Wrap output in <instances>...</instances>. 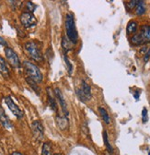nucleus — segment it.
<instances>
[{
  "label": "nucleus",
  "instance_id": "1",
  "mask_svg": "<svg viewBox=\"0 0 150 155\" xmlns=\"http://www.w3.org/2000/svg\"><path fill=\"white\" fill-rule=\"evenodd\" d=\"M24 51L28 56L35 62L41 63L43 60V55L42 54L41 44L37 41H30L24 45Z\"/></svg>",
  "mask_w": 150,
  "mask_h": 155
},
{
  "label": "nucleus",
  "instance_id": "2",
  "mask_svg": "<svg viewBox=\"0 0 150 155\" xmlns=\"http://www.w3.org/2000/svg\"><path fill=\"white\" fill-rule=\"evenodd\" d=\"M65 31H66L67 39L73 45H76L78 40V33L76 28V24H75L74 17L71 13H67L65 15Z\"/></svg>",
  "mask_w": 150,
  "mask_h": 155
},
{
  "label": "nucleus",
  "instance_id": "3",
  "mask_svg": "<svg viewBox=\"0 0 150 155\" xmlns=\"http://www.w3.org/2000/svg\"><path fill=\"white\" fill-rule=\"evenodd\" d=\"M23 68H24L25 73L28 76L27 78H29V79H30L31 81H33L36 83H40L43 81V73L41 72L40 68L36 65H34L33 63H31L30 61H24Z\"/></svg>",
  "mask_w": 150,
  "mask_h": 155
},
{
  "label": "nucleus",
  "instance_id": "4",
  "mask_svg": "<svg viewBox=\"0 0 150 155\" xmlns=\"http://www.w3.org/2000/svg\"><path fill=\"white\" fill-rule=\"evenodd\" d=\"M133 45H142L150 43V25H143L140 31L131 38Z\"/></svg>",
  "mask_w": 150,
  "mask_h": 155
},
{
  "label": "nucleus",
  "instance_id": "5",
  "mask_svg": "<svg viewBox=\"0 0 150 155\" xmlns=\"http://www.w3.org/2000/svg\"><path fill=\"white\" fill-rule=\"evenodd\" d=\"M77 91V95L78 98L82 101V102H88L91 99L92 97V93H91V88L90 86L85 81H81V86L80 88L76 90Z\"/></svg>",
  "mask_w": 150,
  "mask_h": 155
},
{
  "label": "nucleus",
  "instance_id": "6",
  "mask_svg": "<svg viewBox=\"0 0 150 155\" xmlns=\"http://www.w3.org/2000/svg\"><path fill=\"white\" fill-rule=\"evenodd\" d=\"M5 55L8 62L9 63V65L14 68H20L21 66V60L18 58L17 53L10 47H6L5 48Z\"/></svg>",
  "mask_w": 150,
  "mask_h": 155
},
{
  "label": "nucleus",
  "instance_id": "7",
  "mask_svg": "<svg viewBox=\"0 0 150 155\" xmlns=\"http://www.w3.org/2000/svg\"><path fill=\"white\" fill-rule=\"evenodd\" d=\"M20 21H21V23L22 24V26L25 28H32V27H35L37 24L36 17L32 13L28 12V11L22 12L21 14Z\"/></svg>",
  "mask_w": 150,
  "mask_h": 155
},
{
  "label": "nucleus",
  "instance_id": "8",
  "mask_svg": "<svg viewBox=\"0 0 150 155\" xmlns=\"http://www.w3.org/2000/svg\"><path fill=\"white\" fill-rule=\"evenodd\" d=\"M4 100H5V103H6V104L8 105V109L12 112V114L16 116L17 118L21 119V118H22V117H23L24 114H23L22 110H21L20 107H18V106L15 104V102L13 101V99L11 98L10 96H7V97H5Z\"/></svg>",
  "mask_w": 150,
  "mask_h": 155
},
{
  "label": "nucleus",
  "instance_id": "9",
  "mask_svg": "<svg viewBox=\"0 0 150 155\" xmlns=\"http://www.w3.org/2000/svg\"><path fill=\"white\" fill-rule=\"evenodd\" d=\"M31 131L33 134V137L36 140L41 141L43 139L44 136V128L41 121L35 120L31 124Z\"/></svg>",
  "mask_w": 150,
  "mask_h": 155
},
{
  "label": "nucleus",
  "instance_id": "10",
  "mask_svg": "<svg viewBox=\"0 0 150 155\" xmlns=\"http://www.w3.org/2000/svg\"><path fill=\"white\" fill-rule=\"evenodd\" d=\"M54 95H55V99H57L58 103L60 104L61 108H62L65 115L67 116L68 114H69L68 109H67V104H66V102H65V100L64 98V95H63L62 91H60V89H58V88L54 89Z\"/></svg>",
  "mask_w": 150,
  "mask_h": 155
},
{
  "label": "nucleus",
  "instance_id": "11",
  "mask_svg": "<svg viewBox=\"0 0 150 155\" xmlns=\"http://www.w3.org/2000/svg\"><path fill=\"white\" fill-rule=\"evenodd\" d=\"M0 123L2 124V126L7 128V129H11L13 127L12 122L10 121L9 117L8 116V114H6L5 110L3 109L2 106H0Z\"/></svg>",
  "mask_w": 150,
  "mask_h": 155
},
{
  "label": "nucleus",
  "instance_id": "12",
  "mask_svg": "<svg viewBox=\"0 0 150 155\" xmlns=\"http://www.w3.org/2000/svg\"><path fill=\"white\" fill-rule=\"evenodd\" d=\"M55 121L61 130H67L69 128V120L66 115L57 114L55 117Z\"/></svg>",
  "mask_w": 150,
  "mask_h": 155
},
{
  "label": "nucleus",
  "instance_id": "13",
  "mask_svg": "<svg viewBox=\"0 0 150 155\" xmlns=\"http://www.w3.org/2000/svg\"><path fill=\"white\" fill-rule=\"evenodd\" d=\"M0 74L6 79H8L10 77V71L8 67V64L2 56H0Z\"/></svg>",
  "mask_w": 150,
  "mask_h": 155
},
{
  "label": "nucleus",
  "instance_id": "14",
  "mask_svg": "<svg viewBox=\"0 0 150 155\" xmlns=\"http://www.w3.org/2000/svg\"><path fill=\"white\" fill-rule=\"evenodd\" d=\"M46 91H47V97H48V104H49L51 109L53 112H57V104H56V102H55V98H54L53 93H52L51 89L47 88Z\"/></svg>",
  "mask_w": 150,
  "mask_h": 155
},
{
  "label": "nucleus",
  "instance_id": "15",
  "mask_svg": "<svg viewBox=\"0 0 150 155\" xmlns=\"http://www.w3.org/2000/svg\"><path fill=\"white\" fill-rule=\"evenodd\" d=\"M72 45L73 44L68 40L66 36L62 37V47H63V50L65 54L72 50Z\"/></svg>",
  "mask_w": 150,
  "mask_h": 155
},
{
  "label": "nucleus",
  "instance_id": "16",
  "mask_svg": "<svg viewBox=\"0 0 150 155\" xmlns=\"http://www.w3.org/2000/svg\"><path fill=\"white\" fill-rule=\"evenodd\" d=\"M41 155H54L53 152V147L50 142H44L43 144Z\"/></svg>",
  "mask_w": 150,
  "mask_h": 155
},
{
  "label": "nucleus",
  "instance_id": "17",
  "mask_svg": "<svg viewBox=\"0 0 150 155\" xmlns=\"http://www.w3.org/2000/svg\"><path fill=\"white\" fill-rule=\"evenodd\" d=\"M145 10H146V8H145V1H138L136 7V14L137 16H142L145 13Z\"/></svg>",
  "mask_w": 150,
  "mask_h": 155
},
{
  "label": "nucleus",
  "instance_id": "18",
  "mask_svg": "<svg viewBox=\"0 0 150 155\" xmlns=\"http://www.w3.org/2000/svg\"><path fill=\"white\" fill-rule=\"evenodd\" d=\"M137 22L135 21H129V23L127 24V27H126V31H127V33L128 34H133V33H136V30H137Z\"/></svg>",
  "mask_w": 150,
  "mask_h": 155
},
{
  "label": "nucleus",
  "instance_id": "19",
  "mask_svg": "<svg viewBox=\"0 0 150 155\" xmlns=\"http://www.w3.org/2000/svg\"><path fill=\"white\" fill-rule=\"evenodd\" d=\"M99 112L101 114V116L102 117L103 121L105 122V124L109 125L110 123V115H109V113L107 112V110L103 107H99Z\"/></svg>",
  "mask_w": 150,
  "mask_h": 155
},
{
  "label": "nucleus",
  "instance_id": "20",
  "mask_svg": "<svg viewBox=\"0 0 150 155\" xmlns=\"http://www.w3.org/2000/svg\"><path fill=\"white\" fill-rule=\"evenodd\" d=\"M102 136H103V142H104V144H105V146H106V148H107L108 151H109L110 153H112V152H113V148H112V146H111V145H110V140H109V137H108V133H107V131H103Z\"/></svg>",
  "mask_w": 150,
  "mask_h": 155
},
{
  "label": "nucleus",
  "instance_id": "21",
  "mask_svg": "<svg viewBox=\"0 0 150 155\" xmlns=\"http://www.w3.org/2000/svg\"><path fill=\"white\" fill-rule=\"evenodd\" d=\"M26 81L28 82V84L30 85V87L34 91V92H36L37 95H40L41 90H40V88L38 87V85H37L36 82H34L33 81H31L30 79H29V78H26Z\"/></svg>",
  "mask_w": 150,
  "mask_h": 155
},
{
  "label": "nucleus",
  "instance_id": "22",
  "mask_svg": "<svg viewBox=\"0 0 150 155\" xmlns=\"http://www.w3.org/2000/svg\"><path fill=\"white\" fill-rule=\"evenodd\" d=\"M64 60H65V65H66V68H67L68 74H69V75H72V73H73V66H72L71 62L69 61V59H68V57L66 56V54L64 55Z\"/></svg>",
  "mask_w": 150,
  "mask_h": 155
},
{
  "label": "nucleus",
  "instance_id": "23",
  "mask_svg": "<svg viewBox=\"0 0 150 155\" xmlns=\"http://www.w3.org/2000/svg\"><path fill=\"white\" fill-rule=\"evenodd\" d=\"M137 3H138V1H136V0H133V1H129V2H127V3L125 4V7H126V8H127L128 11H131V10H133V9L136 7Z\"/></svg>",
  "mask_w": 150,
  "mask_h": 155
},
{
  "label": "nucleus",
  "instance_id": "24",
  "mask_svg": "<svg viewBox=\"0 0 150 155\" xmlns=\"http://www.w3.org/2000/svg\"><path fill=\"white\" fill-rule=\"evenodd\" d=\"M26 8H27L28 12L32 13V12L35 10V8H36V5H34V4H33L32 2H30V1H28V2L26 3Z\"/></svg>",
  "mask_w": 150,
  "mask_h": 155
},
{
  "label": "nucleus",
  "instance_id": "25",
  "mask_svg": "<svg viewBox=\"0 0 150 155\" xmlns=\"http://www.w3.org/2000/svg\"><path fill=\"white\" fill-rule=\"evenodd\" d=\"M148 120V114H147V109L145 107L142 110V121L143 123H146Z\"/></svg>",
  "mask_w": 150,
  "mask_h": 155
},
{
  "label": "nucleus",
  "instance_id": "26",
  "mask_svg": "<svg viewBox=\"0 0 150 155\" xmlns=\"http://www.w3.org/2000/svg\"><path fill=\"white\" fill-rule=\"evenodd\" d=\"M149 58H150V47L147 49L146 53H145V55H144V62H145V63L148 62Z\"/></svg>",
  "mask_w": 150,
  "mask_h": 155
},
{
  "label": "nucleus",
  "instance_id": "27",
  "mask_svg": "<svg viewBox=\"0 0 150 155\" xmlns=\"http://www.w3.org/2000/svg\"><path fill=\"white\" fill-rule=\"evenodd\" d=\"M0 45H7V42L5 41V39L0 36Z\"/></svg>",
  "mask_w": 150,
  "mask_h": 155
},
{
  "label": "nucleus",
  "instance_id": "28",
  "mask_svg": "<svg viewBox=\"0 0 150 155\" xmlns=\"http://www.w3.org/2000/svg\"><path fill=\"white\" fill-rule=\"evenodd\" d=\"M9 155H24V154H22V153L20 152V151H13V152L10 153Z\"/></svg>",
  "mask_w": 150,
  "mask_h": 155
},
{
  "label": "nucleus",
  "instance_id": "29",
  "mask_svg": "<svg viewBox=\"0 0 150 155\" xmlns=\"http://www.w3.org/2000/svg\"><path fill=\"white\" fill-rule=\"evenodd\" d=\"M54 155H62V154H60V153H57V154H54Z\"/></svg>",
  "mask_w": 150,
  "mask_h": 155
},
{
  "label": "nucleus",
  "instance_id": "30",
  "mask_svg": "<svg viewBox=\"0 0 150 155\" xmlns=\"http://www.w3.org/2000/svg\"><path fill=\"white\" fill-rule=\"evenodd\" d=\"M106 155H110V153H106Z\"/></svg>",
  "mask_w": 150,
  "mask_h": 155
},
{
  "label": "nucleus",
  "instance_id": "31",
  "mask_svg": "<svg viewBox=\"0 0 150 155\" xmlns=\"http://www.w3.org/2000/svg\"><path fill=\"white\" fill-rule=\"evenodd\" d=\"M149 155H150V152H149Z\"/></svg>",
  "mask_w": 150,
  "mask_h": 155
}]
</instances>
